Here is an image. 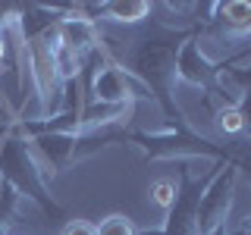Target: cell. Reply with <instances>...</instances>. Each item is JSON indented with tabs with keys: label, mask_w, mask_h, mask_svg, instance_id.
Masks as SVG:
<instances>
[{
	"label": "cell",
	"mask_w": 251,
	"mask_h": 235,
	"mask_svg": "<svg viewBox=\"0 0 251 235\" xmlns=\"http://www.w3.org/2000/svg\"><path fill=\"white\" fill-rule=\"evenodd\" d=\"M63 235H98V226L91 219H69L63 226Z\"/></svg>",
	"instance_id": "cell-15"
},
{
	"label": "cell",
	"mask_w": 251,
	"mask_h": 235,
	"mask_svg": "<svg viewBox=\"0 0 251 235\" xmlns=\"http://www.w3.org/2000/svg\"><path fill=\"white\" fill-rule=\"evenodd\" d=\"M214 235H229V226H220V229H217Z\"/></svg>",
	"instance_id": "cell-18"
},
{
	"label": "cell",
	"mask_w": 251,
	"mask_h": 235,
	"mask_svg": "<svg viewBox=\"0 0 251 235\" xmlns=\"http://www.w3.org/2000/svg\"><path fill=\"white\" fill-rule=\"evenodd\" d=\"M151 194H154V201L160 204V207H170V204H173V194H176V188H173L170 182H154V185H151Z\"/></svg>",
	"instance_id": "cell-16"
},
{
	"label": "cell",
	"mask_w": 251,
	"mask_h": 235,
	"mask_svg": "<svg viewBox=\"0 0 251 235\" xmlns=\"http://www.w3.org/2000/svg\"><path fill=\"white\" fill-rule=\"evenodd\" d=\"M57 35H60V44H66L78 57H88L91 50L100 47V28L91 19H85L75 6H66L63 19L57 22Z\"/></svg>",
	"instance_id": "cell-10"
},
{
	"label": "cell",
	"mask_w": 251,
	"mask_h": 235,
	"mask_svg": "<svg viewBox=\"0 0 251 235\" xmlns=\"http://www.w3.org/2000/svg\"><path fill=\"white\" fill-rule=\"evenodd\" d=\"M204 25V22H201ZM201 25L192 31V38L179 47V57H176V78L185 85H195V88L201 91H210V94H220V97L226 100V104H235V100H229V94H226V82H223V72L229 66H235V60H242L245 53H235L232 60L226 63H214L204 57L201 50Z\"/></svg>",
	"instance_id": "cell-4"
},
{
	"label": "cell",
	"mask_w": 251,
	"mask_h": 235,
	"mask_svg": "<svg viewBox=\"0 0 251 235\" xmlns=\"http://www.w3.org/2000/svg\"><path fill=\"white\" fill-rule=\"evenodd\" d=\"M94 226H98V235H141L138 226L132 223L126 213H110V216H104Z\"/></svg>",
	"instance_id": "cell-14"
},
{
	"label": "cell",
	"mask_w": 251,
	"mask_h": 235,
	"mask_svg": "<svg viewBox=\"0 0 251 235\" xmlns=\"http://www.w3.org/2000/svg\"><path fill=\"white\" fill-rule=\"evenodd\" d=\"M19 194H16L13 185L0 182V235L10 232V226L16 223V216H19Z\"/></svg>",
	"instance_id": "cell-12"
},
{
	"label": "cell",
	"mask_w": 251,
	"mask_h": 235,
	"mask_svg": "<svg viewBox=\"0 0 251 235\" xmlns=\"http://www.w3.org/2000/svg\"><path fill=\"white\" fill-rule=\"evenodd\" d=\"M235 179L239 172L226 163H217L214 179L207 182L198 204V235H214L220 226H226L232 207V194H235Z\"/></svg>",
	"instance_id": "cell-7"
},
{
	"label": "cell",
	"mask_w": 251,
	"mask_h": 235,
	"mask_svg": "<svg viewBox=\"0 0 251 235\" xmlns=\"http://www.w3.org/2000/svg\"><path fill=\"white\" fill-rule=\"evenodd\" d=\"M223 163L251 182V138H232L223 144Z\"/></svg>",
	"instance_id": "cell-11"
},
{
	"label": "cell",
	"mask_w": 251,
	"mask_h": 235,
	"mask_svg": "<svg viewBox=\"0 0 251 235\" xmlns=\"http://www.w3.org/2000/svg\"><path fill=\"white\" fill-rule=\"evenodd\" d=\"M6 25V22H3ZM0 25V66H3V60H6V28Z\"/></svg>",
	"instance_id": "cell-17"
},
{
	"label": "cell",
	"mask_w": 251,
	"mask_h": 235,
	"mask_svg": "<svg viewBox=\"0 0 251 235\" xmlns=\"http://www.w3.org/2000/svg\"><path fill=\"white\" fill-rule=\"evenodd\" d=\"M214 172H217V163L204 179H192L185 163L179 166V188L173 194V204L167 207V223H163L160 235H198V204L207 182L214 179Z\"/></svg>",
	"instance_id": "cell-5"
},
{
	"label": "cell",
	"mask_w": 251,
	"mask_h": 235,
	"mask_svg": "<svg viewBox=\"0 0 251 235\" xmlns=\"http://www.w3.org/2000/svg\"><path fill=\"white\" fill-rule=\"evenodd\" d=\"M85 19H91L98 25L104 22H116V25H145L154 16V3L148 0H116V3H78L75 6Z\"/></svg>",
	"instance_id": "cell-9"
},
{
	"label": "cell",
	"mask_w": 251,
	"mask_h": 235,
	"mask_svg": "<svg viewBox=\"0 0 251 235\" xmlns=\"http://www.w3.org/2000/svg\"><path fill=\"white\" fill-rule=\"evenodd\" d=\"M126 144H135L148 160H176V157H210L214 163H223V144L198 135L192 125H176L170 132H141L129 129Z\"/></svg>",
	"instance_id": "cell-3"
},
{
	"label": "cell",
	"mask_w": 251,
	"mask_h": 235,
	"mask_svg": "<svg viewBox=\"0 0 251 235\" xmlns=\"http://www.w3.org/2000/svg\"><path fill=\"white\" fill-rule=\"evenodd\" d=\"M78 88H82V104H110V107L135 104V97L148 94L135 78H129L110 60L88 78V85H78Z\"/></svg>",
	"instance_id": "cell-8"
},
{
	"label": "cell",
	"mask_w": 251,
	"mask_h": 235,
	"mask_svg": "<svg viewBox=\"0 0 251 235\" xmlns=\"http://www.w3.org/2000/svg\"><path fill=\"white\" fill-rule=\"evenodd\" d=\"M0 182L13 185L19 198L35 201L50 219H66V210L50 198L44 185V169L38 163L35 151H31L28 135L19 129V122L10 119L0 135Z\"/></svg>",
	"instance_id": "cell-2"
},
{
	"label": "cell",
	"mask_w": 251,
	"mask_h": 235,
	"mask_svg": "<svg viewBox=\"0 0 251 235\" xmlns=\"http://www.w3.org/2000/svg\"><path fill=\"white\" fill-rule=\"evenodd\" d=\"M217 125H220V132L229 135V138H245V119H242V113H239L235 104H223L217 110Z\"/></svg>",
	"instance_id": "cell-13"
},
{
	"label": "cell",
	"mask_w": 251,
	"mask_h": 235,
	"mask_svg": "<svg viewBox=\"0 0 251 235\" xmlns=\"http://www.w3.org/2000/svg\"><path fill=\"white\" fill-rule=\"evenodd\" d=\"M201 38L226 47H251V3L248 0H229L214 3L207 22L201 25Z\"/></svg>",
	"instance_id": "cell-6"
},
{
	"label": "cell",
	"mask_w": 251,
	"mask_h": 235,
	"mask_svg": "<svg viewBox=\"0 0 251 235\" xmlns=\"http://www.w3.org/2000/svg\"><path fill=\"white\" fill-rule=\"evenodd\" d=\"M198 28V25H195ZM195 28H173L163 19H148L145 28L129 41H116L110 35H100V50L104 57L120 66L129 78H135L141 88L148 91V97L157 100L163 119L170 122V129L185 125V113L176 104V57L179 47L192 38Z\"/></svg>",
	"instance_id": "cell-1"
}]
</instances>
